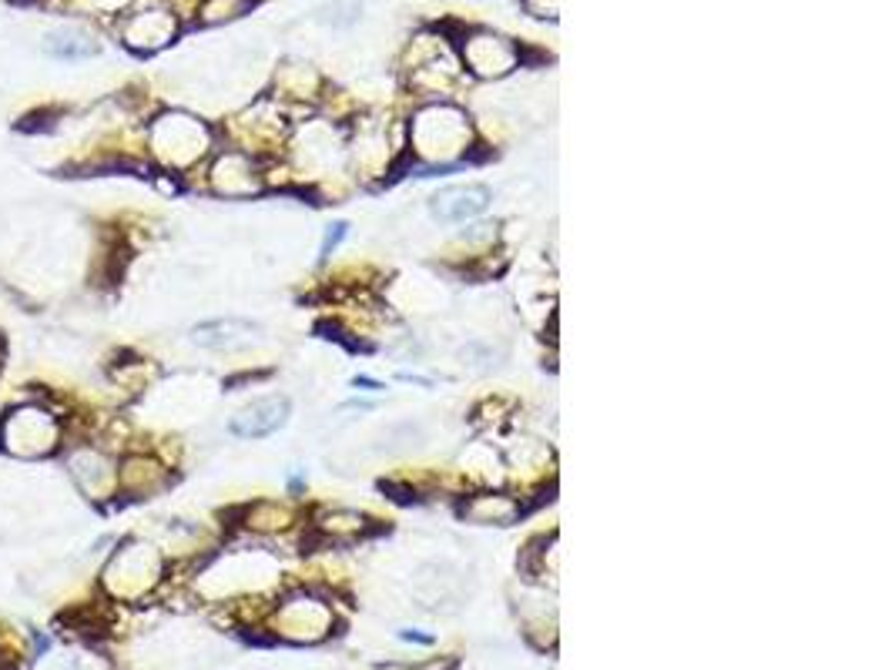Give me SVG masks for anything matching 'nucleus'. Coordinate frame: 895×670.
<instances>
[{"instance_id": "obj_1", "label": "nucleus", "mask_w": 895, "mask_h": 670, "mask_svg": "<svg viewBox=\"0 0 895 670\" xmlns=\"http://www.w3.org/2000/svg\"><path fill=\"white\" fill-rule=\"evenodd\" d=\"M68 409L58 396H24L0 413V453L18 463H48L68 443Z\"/></svg>"}, {"instance_id": "obj_2", "label": "nucleus", "mask_w": 895, "mask_h": 670, "mask_svg": "<svg viewBox=\"0 0 895 670\" xmlns=\"http://www.w3.org/2000/svg\"><path fill=\"white\" fill-rule=\"evenodd\" d=\"M168 573V557L161 544L144 537L118 540L101 564V593L111 603H141L148 600Z\"/></svg>"}, {"instance_id": "obj_3", "label": "nucleus", "mask_w": 895, "mask_h": 670, "mask_svg": "<svg viewBox=\"0 0 895 670\" xmlns=\"http://www.w3.org/2000/svg\"><path fill=\"white\" fill-rule=\"evenodd\" d=\"M148 158L171 175H189L215 151V131L189 111H161L144 131Z\"/></svg>"}, {"instance_id": "obj_4", "label": "nucleus", "mask_w": 895, "mask_h": 670, "mask_svg": "<svg viewBox=\"0 0 895 670\" xmlns=\"http://www.w3.org/2000/svg\"><path fill=\"white\" fill-rule=\"evenodd\" d=\"M58 459L68 483L84 502H91V507H111V502H118V453H111L98 439L71 436L58 453Z\"/></svg>"}, {"instance_id": "obj_5", "label": "nucleus", "mask_w": 895, "mask_h": 670, "mask_svg": "<svg viewBox=\"0 0 895 670\" xmlns=\"http://www.w3.org/2000/svg\"><path fill=\"white\" fill-rule=\"evenodd\" d=\"M413 151L423 164L430 168H446L460 158L470 154V144H473V128H470V118L460 111V108H450V104H433V108H423L416 118H413Z\"/></svg>"}, {"instance_id": "obj_6", "label": "nucleus", "mask_w": 895, "mask_h": 670, "mask_svg": "<svg viewBox=\"0 0 895 670\" xmlns=\"http://www.w3.org/2000/svg\"><path fill=\"white\" fill-rule=\"evenodd\" d=\"M205 179H209L212 195H219V199H252L265 189V175H262L255 154H249L242 148L212 151Z\"/></svg>"}, {"instance_id": "obj_7", "label": "nucleus", "mask_w": 895, "mask_h": 670, "mask_svg": "<svg viewBox=\"0 0 895 670\" xmlns=\"http://www.w3.org/2000/svg\"><path fill=\"white\" fill-rule=\"evenodd\" d=\"M171 469L154 453L131 449L118 456V499L141 502L151 496H161L171 486Z\"/></svg>"}, {"instance_id": "obj_8", "label": "nucleus", "mask_w": 895, "mask_h": 670, "mask_svg": "<svg viewBox=\"0 0 895 670\" xmlns=\"http://www.w3.org/2000/svg\"><path fill=\"white\" fill-rule=\"evenodd\" d=\"M178 38V18L171 11H138L121 21V41L128 51L148 58L161 48H168Z\"/></svg>"}, {"instance_id": "obj_9", "label": "nucleus", "mask_w": 895, "mask_h": 670, "mask_svg": "<svg viewBox=\"0 0 895 670\" xmlns=\"http://www.w3.org/2000/svg\"><path fill=\"white\" fill-rule=\"evenodd\" d=\"M259 335H262V325H255L252 318L225 315V318H209V322L192 325L189 339L209 353H239V349H249Z\"/></svg>"}, {"instance_id": "obj_10", "label": "nucleus", "mask_w": 895, "mask_h": 670, "mask_svg": "<svg viewBox=\"0 0 895 670\" xmlns=\"http://www.w3.org/2000/svg\"><path fill=\"white\" fill-rule=\"evenodd\" d=\"M289 423V399L279 393L259 396L252 403H245L232 419H229V433L239 439H265L272 433H279Z\"/></svg>"}, {"instance_id": "obj_11", "label": "nucleus", "mask_w": 895, "mask_h": 670, "mask_svg": "<svg viewBox=\"0 0 895 670\" xmlns=\"http://www.w3.org/2000/svg\"><path fill=\"white\" fill-rule=\"evenodd\" d=\"M329 623H332V610L315 597H292L275 613L279 633H285L292 640H319V637H325Z\"/></svg>"}, {"instance_id": "obj_12", "label": "nucleus", "mask_w": 895, "mask_h": 670, "mask_svg": "<svg viewBox=\"0 0 895 670\" xmlns=\"http://www.w3.org/2000/svg\"><path fill=\"white\" fill-rule=\"evenodd\" d=\"M41 51L51 58V61H61V64H81V61H91L101 54V41L98 34L88 28V24H58L51 31H44L41 38Z\"/></svg>"}, {"instance_id": "obj_13", "label": "nucleus", "mask_w": 895, "mask_h": 670, "mask_svg": "<svg viewBox=\"0 0 895 670\" xmlns=\"http://www.w3.org/2000/svg\"><path fill=\"white\" fill-rule=\"evenodd\" d=\"M490 205V189L486 185H450V189H440L433 199H430V212L436 222H446V225H456V222H470L476 219L480 212H486Z\"/></svg>"}, {"instance_id": "obj_14", "label": "nucleus", "mask_w": 895, "mask_h": 670, "mask_svg": "<svg viewBox=\"0 0 895 670\" xmlns=\"http://www.w3.org/2000/svg\"><path fill=\"white\" fill-rule=\"evenodd\" d=\"M470 524H493V527H510L520 520L523 502L506 496V493H476L463 502L460 510Z\"/></svg>"}, {"instance_id": "obj_15", "label": "nucleus", "mask_w": 895, "mask_h": 670, "mask_svg": "<svg viewBox=\"0 0 895 670\" xmlns=\"http://www.w3.org/2000/svg\"><path fill=\"white\" fill-rule=\"evenodd\" d=\"M315 527H319V534H322L325 540L349 544V540L363 537V534L370 530V520H366L363 514H352V510H332V514H325Z\"/></svg>"}, {"instance_id": "obj_16", "label": "nucleus", "mask_w": 895, "mask_h": 670, "mask_svg": "<svg viewBox=\"0 0 895 670\" xmlns=\"http://www.w3.org/2000/svg\"><path fill=\"white\" fill-rule=\"evenodd\" d=\"M292 520V514L285 507H279V502H269V499H259L252 502V507L242 510V524L255 534H275V530H285Z\"/></svg>"}, {"instance_id": "obj_17", "label": "nucleus", "mask_w": 895, "mask_h": 670, "mask_svg": "<svg viewBox=\"0 0 895 670\" xmlns=\"http://www.w3.org/2000/svg\"><path fill=\"white\" fill-rule=\"evenodd\" d=\"M245 8H249V0H205L199 21H202V24H222V21L239 18Z\"/></svg>"}, {"instance_id": "obj_18", "label": "nucleus", "mask_w": 895, "mask_h": 670, "mask_svg": "<svg viewBox=\"0 0 895 670\" xmlns=\"http://www.w3.org/2000/svg\"><path fill=\"white\" fill-rule=\"evenodd\" d=\"M503 356H506V353H503L500 346H493V343H470V346L463 349V359H466L470 366H476V369H490V366H496Z\"/></svg>"}, {"instance_id": "obj_19", "label": "nucleus", "mask_w": 895, "mask_h": 670, "mask_svg": "<svg viewBox=\"0 0 895 670\" xmlns=\"http://www.w3.org/2000/svg\"><path fill=\"white\" fill-rule=\"evenodd\" d=\"M349 235V225L345 222H335V225H329V232H325V238H322V262L339 248V242Z\"/></svg>"}, {"instance_id": "obj_20", "label": "nucleus", "mask_w": 895, "mask_h": 670, "mask_svg": "<svg viewBox=\"0 0 895 670\" xmlns=\"http://www.w3.org/2000/svg\"><path fill=\"white\" fill-rule=\"evenodd\" d=\"M0 356H4V335H0Z\"/></svg>"}]
</instances>
